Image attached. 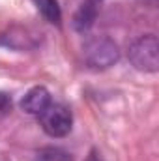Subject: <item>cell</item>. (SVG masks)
I'll return each instance as SVG.
<instances>
[{"instance_id": "6da1fadb", "label": "cell", "mask_w": 159, "mask_h": 161, "mask_svg": "<svg viewBox=\"0 0 159 161\" xmlns=\"http://www.w3.org/2000/svg\"><path fill=\"white\" fill-rule=\"evenodd\" d=\"M129 62L133 64L135 69L146 71V73H156L159 69V43L154 34L140 36L129 45L127 51Z\"/></svg>"}, {"instance_id": "7a4b0ae2", "label": "cell", "mask_w": 159, "mask_h": 161, "mask_svg": "<svg viewBox=\"0 0 159 161\" xmlns=\"http://www.w3.org/2000/svg\"><path fill=\"white\" fill-rule=\"evenodd\" d=\"M84 60L90 68L94 69H107L114 66L120 58V49L118 45L107 36H97L92 38L84 43L82 49Z\"/></svg>"}, {"instance_id": "3957f363", "label": "cell", "mask_w": 159, "mask_h": 161, "mask_svg": "<svg viewBox=\"0 0 159 161\" xmlns=\"http://www.w3.org/2000/svg\"><path fill=\"white\" fill-rule=\"evenodd\" d=\"M40 122L43 131L47 135H51V137H66L71 131L73 116H71L68 107L51 101V105L40 114Z\"/></svg>"}, {"instance_id": "277c9868", "label": "cell", "mask_w": 159, "mask_h": 161, "mask_svg": "<svg viewBox=\"0 0 159 161\" xmlns=\"http://www.w3.org/2000/svg\"><path fill=\"white\" fill-rule=\"evenodd\" d=\"M49 105H51V94L45 86L30 88L25 94V97L21 99V109L26 114H32V116H40Z\"/></svg>"}, {"instance_id": "5b68a950", "label": "cell", "mask_w": 159, "mask_h": 161, "mask_svg": "<svg viewBox=\"0 0 159 161\" xmlns=\"http://www.w3.org/2000/svg\"><path fill=\"white\" fill-rule=\"evenodd\" d=\"M97 6H99V0H84L80 4V8L73 17V28L77 32H88L94 26L97 17Z\"/></svg>"}, {"instance_id": "8992f818", "label": "cell", "mask_w": 159, "mask_h": 161, "mask_svg": "<svg viewBox=\"0 0 159 161\" xmlns=\"http://www.w3.org/2000/svg\"><path fill=\"white\" fill-rule=\"evenodd\" d=\"M36 6L40 9V13L49 21V23H60L62 19V11H60V6L56 0H36Z\"/></svg>"}, {"instance_id": "52a82bcc", "label": "cell", "mask_w": 159, "mask_h": 161, "mask_svg": "<svg viewBox=\"0 0 159 161\" xmlns=\"http://www.w3.org/2000/svg\"><path fill=\"white\" fill-rule=\"evenodd\" d=\"M38 161H71V158L60 148H45L40 152Z\"/></svg>"}, {"instance_id": "ba28073f", "label": "cell", "mask_w": 159, "mask_h": 161, "mask_svg": "<svg viewBox=\"0 0 159 161\" xmlns=\"http://www.w3.org/2000/svg\"><path fill=\"white\" fill-rule=\"evenodd\" d=\"M11 111V97L4 92H0V118H4Z\"/></svg>"}, {"instance_id": "9c48e42d", "label": "cell", "mask_w": 159, "mask_h": 161, "mask_svg": "<svg viewBox=\"0 0 159 161\" xmlns=\"http://www.w3.org/2000/svg\"><path fill=\"white\" fill-rule=\"evenodd\" d=\"M84 161H101V156L97 154V150H92V152H90V156H88Z\"/></svg>"}]
</instances>
